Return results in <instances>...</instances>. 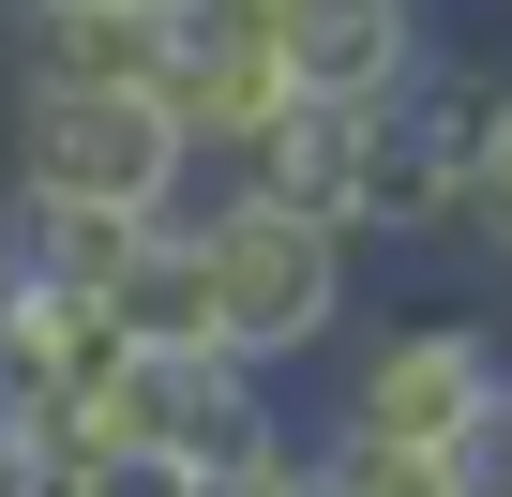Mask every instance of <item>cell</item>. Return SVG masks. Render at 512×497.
Instances as JSON below:
<instances>
[{"mask_svg":"<svg viewBox=\"0 0 512 497\" xmlns=\"http://www.w3.org/2000/svg\"><path fill=\"white\" fill-rule=\"evenodd\" d=\"M497 317L467 302H407V317H347L332 332V407L302 422V482L347 497H452V437L497 392Z\"/></svg>","mask_w":512,"mask_h":497,"instance_id":"6da1fadb","label":"cell"},{"mask_svg":"<svg viewBox=\"0 0 512 497\" xmlns=\"http://www.w3.org/2000/svg\"><path fill=\"white\" fill-rule=\"evenodd\" d=\"M482 91H497V46H452V31H437V61H422L407 91L362 106V151H347V196H332L362 257H437V241H452Z\"/></svg>","mask_w":512,"mask_h":497,"instance_id":"5b68a950","label":"cell"},{"mask_svg":"<svg viewBox=\"0 0 512 497\" xmlns=\"http://www.w3.org/2000/svg\"><path fill=\"white\" fill-rule=\"evenodd\" d=\"M437 0H272V46H287V91H317V106H377V91H407L422 61H437Z\"/></svg>","mask_w":512,"mask_h":497,"instance_id":"52a82bcc","label":"cell"},{"mask_svg":"<svg viewBox=\"0 0 512 497\" xmlns=\"http://www.w3.org/2000/svg\"><path fill=\"white\" fill-rule=\"evenodd\" d=\"M452 241L512 272V46H497V91H482V136H467V196H452Z\"/></svg>","mask_w":512,"mask_h":497,"instance_id":"9c48e42d","label":"cell"},{"mask_svg":"<svg viewBox=\"0 0 512 497\" xmlns=\"http://www.w3.org/2000/svg\"><path fill=\"white\" fill-rule=\"evenodd\" d=\"M91 16H151V0H91Z\"/></svg>","mask_w":512,"mask_h":497,"instance_id":"8fae6325","label":"cell"},{"mask_svg":"<svg viewBox=\"0 0 512 497\" xmlns=\"http://www.w3.org/2000/svg\"><path fill=\"white\" fill-rule=\"evenodd\" d=\"M211 151L181 136V106L151 76H31L0 61V181L61 196V211H166Z\"/></svg>","mask_w":512,"mask_h":497,"instance_id":"277c9868","label":"cell"},{"mask_svg":"<svg viewBox=\"0 0 512 497\" xmlns=\"http://www.w3.org/2000/svg\"><path fill=\"white\" fill-rule=\"evenodd\" d=\"M0 287H16V196H0Z\"/></svg>","mask_w":512,"mask_h":497,"instance_id":"30bf717a","label":"cell"},{"mask_svg":"<svg viewBox=\"0 0 512 497\" xmlns=\"http://www.w3.org/2000/svg\"><path fill=\"white\" fill-rule=\"evenodd\" d=\"M181 241H196V287H211V347H241L256 377H317L332 332L362 317V241L241 166H196L181 196Z\"/></svg>","mask_w":512,"mask_h":497,"instance_id":"3957f363","label":"cell"},{"mask_svg":"<svg viewBox=\"0 0 512 497\" xmlns=\"http://www.w3.org/2000/svg\"><path fill=\"white\" fill-rule=\"evenodd\" d=\"M106 482H196V497H287L302 482V407L241 347H106L91 392H61Z\"/></svg>","mask_w":512,"mask_h":497,"instance_id":"7a4b0ae2","label":"cell"},{"mask_svg":"<svg viewBox=\"0 0 512 497\" xmlns=\"http://www.w3.org/2000/svg\"><path fill=\"white\" fill-rule=\"evenodd\" d=\"M151 91L181 106V136L226 166L256 121L287 106V46H272V0H151Z\"/></svg>","mask_w":512,"mask_h":497,"instance_id":"8992f818","label":"cell"},{"mask_svg":"<svg viewBox=\"0 0 512 497\" xmlns=\"http://www.w3.org/2000/svg\"><path fill=\"white\" fill-rule=\"evenodd\" d=\"M347 151H362V106H317V91H287L272 121L226 151V166H241V181H272V196H302V211H332V196H347ZM332 226H347V211H332Z\"/></svg>","mask_w":512,"mask_h":497,"instance_id":"ba28073f","label":"cell"}]
</instances>
